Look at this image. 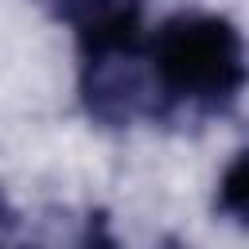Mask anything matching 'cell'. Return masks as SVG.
Instances as JSON below:
<instances>
[{"instance_id": "3957f363", "label": "cell", "mask_w": 249, "mask_h": 249, "mask_svg": "<svg viewBox=\"0 0 249 249\" xmlns=\"http://www.w3.org/2000/svg\"><path fill=\"white\" fill-rule=\"evenodd\" d=\"M214 210H218L222 218H230V222H237V226L249 230V148H241V152L226 163V171H222V179H218Z\"/></svg>"}, {"instance_id": "6da1fadb", "label": "cell", "mask_w": 249, "mask_h": 249, "mask_svg": "<svg viewBox=\"0 0 249 249\" xmlns=\"http://www.w3.org/2000/svg\"><path fill=\"white\" fill-rule=\"evenodd\" d=\"M160 121H206L233 109L249 82V51L237 23L214 12H179L148 39Z\"/></svg>"}, {"instance_id": "7a4b0ae2", "label": "cell", "mask_w": 249, "mask_h": 249, "mask_svg": "<svg viewBox=\"0 0 249 249\" xmlns=\"http://www.w3.org/2000/svg\"><path fill=\"white\" fill-rule=\"evenodd\" d=\"M51 19L78 35V47L140 35V0H35Z\"/></svg>"}]
</instances>
